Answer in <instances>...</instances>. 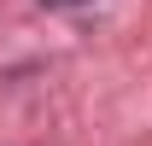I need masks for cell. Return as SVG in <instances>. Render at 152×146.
I'll return each mask as SVG.
<instances>
[{
    "label": "cell",
    "mask_w": 152,
    "mask_h": 146,
    "mask_svg": "<svg viewBox=\"0 0 152 146\" xmlns=\"http://www.w3.org/2000/svg\"><path fill=\"white\" fill-rule=\"evenodd\" d=\"M41 6H88V0H41Z\"/></svg>",
    "instance_id": "1"
}]
</instances>
